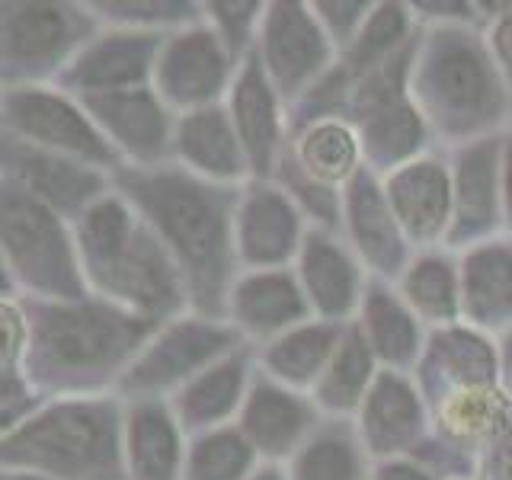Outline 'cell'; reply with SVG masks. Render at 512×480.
<instances>
[{"mask_svg":"<svg viewBox=\"0 0 512 480\" xmlns=\"http://www.w3.org/2000/svg\"><path fill=\"white\" fill-rule=\"evenodd\" d=\"M112 183L173 256L192 308L202 317L224 320L231 285L240 276L234 250L240 192L170 164L125 167Z\"/></svg>","mask_w":512,"mask_h":480,"instance_id":"cell-1","label":"cell"},{"mask_svg":"<svg viewBox=\"0 0 512 480\" xmlns=\"http://www.w3.org/2000/svg\"><path fill=\"white\" fill-rule=\"evenodd\" d=\"M26 349L23 375L29 388L58 397H87L116 384L141 346L160 327L157 320L122 311L109 301H29L23 304Z\"/></svg>","mask_w":512,"mask_h":480,"instance_id":"cell-2","label":"cell"},{"mask_svg":"<svg viewBox=\"0 0 512 480\" xmlns=\"http://www.w3.org/2000/svg\"><path fill=\"white\" fill-rule=\"evenodd\" d=\"M74 244L87 288L116 308L167 324L189 304L173 256L119 192L74 221Z\"/></svg>","mask_w":512,"mask_h":480,"instance_id":"cell-3","label":"cell"},{"mask_svg":"<svg viewBox=\"0 0 512 480\" xmlns=\"http://www.w3.org/2000/svg\"><path fill=\"white\" fill-rule=\"evenodd\" d=\"M410 100L429 132L452 144L490 138L509 112V84L484 36L464 26H436L416 42Z\"/></svg>","mask_w":512,"mask_h":480,"instance_id":"cell-4","label":"cell"},{"mask_svg":"<svg viewBox=\"0 0 512 480\" xmlns=\"http://www.w3.org/2000/svg\"><path fill=\"white\" fill-rule=\"evenodd\" d=\"M125 410L112 397H55L0 439V468L55 480H125Z\"/></svg>","mask_w":512,"mask_h":480,"instance_id":"cell-5","label":"cell"},{"mask_svg":"<svg viewBox=\"0 0 512 480\" xmlns=\"http://www.w3.org/2000/svg\"><path fill=\"white\" fill-rule=\"evenodd\" d=\"M0 256L16 288L36 301L87 298L74 231L58 212L4 176H0Z\"/></svg>","mask_w":512,"mask_h":480,"instance_id":"cell-6","label":"cell"},{"mask_svg":"<svg viewBox=\"0 0 512 480\" xmlns=\"http://www.w3.org/2000/svg\"><path fill=\"white\" fill-rule=\"evenodd\" d=\"M100 20L90 7L71 4H0V80L13 87H39L61 77Z\"/></svg>","mask_w":512,"mask_h":480,"instance_id":"cell-7","label":"cell"},{"mask_svg":"<svg viewBox=\"0 0 512 480\" xmlns=\"http://www.w3.org/2000/svg\"><path fill=\"white\" fill-rule=\"evenodd\" d=\"M240 336L228 320L215 317H173L160 324L151 340L141 346L138 356L128 362L116 391L132 400H164L189 384L208 365L240 349Z\"/></svg>","mask_w":512,"mask_h":480,"instance_id":"cell-8","label":"cell"},{"mask_svg":"<svg viewBox=\"0 0 512 480\" xmlns=\"http://www.w3.org/2000/svg\"><path fill=\"white\" fill-rule=\"evenodd\" d=\"M0 128L36 148L80 160L109 176L125 170L122 157L96 128L77 96L52 87H13L0 100Z\"/></svg>","mask_w":512,"mask_h":480,"instance_id":"cell-9","label":"cell"},{"mask_svg":"<svg viewBox=\"0 0 512 480\" xmlns=\"http://www.w3.org/2000/svg\"><path fill=\"white\" fill-rule=\"evenodd\" d=\"M237 68L240 64L231 48L202 16L199 23L164 36L154 61L151 90L170 112L183 116V112L218 106L221 96L231 90Z\"/></svg>","mask_w":512,"mask_h":480,"instance_id":"cell-10","label":"cell"},{"mask_svg":"<svg viewBox=\"0 0 512 480\" xmlns=\"http://www.w3.org/2000/svg\"><path fill=\"white\" fill-rule=\"evenodd\" d=\"M253 55L260 58L269 84L282 100H298L333 68L336 45L314 20L311 7L269 4L256 32Z\"/></svg>","mask_w":512,"mask_h":480,"instance_id":"cell-11","label":"cell"},{"mask_svg":"<svg viewBox=\"0 0 512 480\" xmlns=\"http://www.w3.org/2000/svg\"><path fill=\"white\" fill-rule=\"evenodd\" d=\"M0 176L26 189L32 199H39L61 218L74 221L93 202H100L106 192H112L109 173L36 148V144L4 132V128H0Z\"/></svg>","mask_w":512,"mask_h":480,"instance_id":"cell-12","label":"cell"},{"mask_svg":"<svg viewBox=\"0 0 512 480\" xmlns=\"http://www.w3.org/2000/svg\"><path fill=\"white\" fill-rule=\"evenodd\" d=\"M125 167H160L173 148V112L151 87L77 96Z\"/></svg>","mask_w":512,"mask_h":480,"instance_id":"cell-13","label":"cell"},{"mask_svg":"<svg viewBox=\"0 0 512 480\" xmlns=\"http://www.w3.org/2000/svg\"><path fill=\"white\" fill-rule=\"evenodd\" d=\"M304 215L292 196L269 180L240 189L234 212V250L247 269H285L304 244Z\"/></svg>","mask_w":512,"mask_h":480,"instance_id":"cell-14","label":"cell"},{"mask_svg":"<svg viewBox=\"0 0 512 480\" xmlns=\"http://www.w3.org/2000/svg\"><path fill=\"white\" fill-rule=\"evenodd\" d=\"M160 42H164V36H157V32H135V29L96 32L71 58V64L61 71L58 80L64 93L71 96L151 87Z\"/></svg>","mask_w":512,"mask_h":480,"instance_id":"cell-15","label":"cell"},{"mask_svg":"<svg viewBox=\"0 0 512 480\" xmlns=\"http://www.w3.org/2000/svg\"><path fill=\"white\" fill-rule=\"evenodd\" d=\"M340 224L346 228L349 250L368 272H375L378 279H400L413 256L407 253V237L391 212L378 173L362 167L343 186Z\"/></svg>","mask_w":512,"mask_h":480,"instance_id":"cell-16","label":"cell"},{"mask_svg":"<svg viewBox=\"0 0 512 480\" xmlns=\"http://www.w3.org/2000/svg\"><path fill=\"white\" fill-rule=\"evenodd\" d=\"M384 196L407 244L432 250L452 231V170L436 157H413L384 176Z\"/></svg>","mask_w":512,"mask_h":480,"instance_id":"cell-17","label":"cell"},{"mask_svg":"<svg viewBox=\"0 0 512 480\" xmlns=\"http://www.w3.org/2000/svg\"><path fill=\"white\" fill-rule=\"evenodd\" d=\"M295 263V279L311 304V314L330 324H352V314H359L365 298V266L349 244L324 228H314L304 234Z\"/></svg>","mask_w":512,"mask_h":480,"instance_id":"cell-18","label":"cell"},{"mask_svg":"<svg viewBox=\"0 0 512 480\" xmlns=\"http://www.w3.org/2000/svg\"><path fill=\"white\" fill-rule=\"evenodd\" d=\"M503 141L490 135L461 144L452 167V231L448 247H474L490 240V231L503 221L500 208Z\"/></svg>","mask_w":512,"mask_h":480,"instance_id":"cell-19","label":"cell"},{"mask_svg":"<svg viewBox=\"0 0 512 480\" xmlns=\"http://www.w3.org/2000/svg\"><path fill=\"white\" fill-rule=\"evenodd\" d=\"M356 432L365 455L378 461L416 452L426 436V400L416 381L407 378V372H391V368L378 372L359 407Z\"/></svg>","mask_w":512,"mask_h":480,"instance_id":"cell-20","label":"cell"},{"mask_svg":"<svg viewBox=\"0 0 512 480\" xmlns=\"http://www.w3.org/2000/svg\"><path fill=\"white\" fill-rule=\"evenodd\" d=\"M224 320L250 340H276L314 320L311 304L304 298L295 272L288 269H240L231 285Z\"/></svg>","mask_w":512,"mask_h":480,"instance_id":"cell-21","label":"cell"},{"mask_svg":"<svg viewBox=\"0 0 512 480\" xmlns=\"http://www.w3.org/2000/svg\"><path fill=\"white\" fill-rule=\"evenodd\" d=\"M317 423L320 410L311 397L285 388L263 372L253 375L247 400L237 413V429L256 448V455L269 461L292 458L317 429Z\"/></svg>","mask_w":512,"mask_h":480,"instance_id":"cell-22","label":"cell"},{"mask_svg":"<svg viewBox=\"0 0 512 480\" xmlns=\"http://www.w3.org/2000/svg\"><path fill=\"white\" fill-rule=\"evenodd\" d=\"M228 116L247 154L250 173L256 180L276 173L282 160V96L269 84L263 64L256 55L240 61L237 77L228 90Z\"/></svg>","mask_w":512,"mask_h":480,"instance_id":"cell-23","label":"cell"},{"mask_svg":"<svg viewBox=\"0 0 512 480\" xmlns=\"http://www.w3.org/2000/svg\"><path fill=\"white\" fill-rule=\"evenodd\" d=\"M170 154L180 160L183 170L218 186H231L250 173L234 122L221 103L176 116Z\"/></svg>","mask_w":512,"mask_h":480,"instance_id":"cell-24","label":"cell"},{"mask_svg":"<svg viewBox=\"0 0 512 480\" xmlns=\"http://www.w3.org/2000/svg\"><path fill=\"white\" fill-rule=\"evenodd\" d=\"M125 480H183V429L167 400H132L122 420Z\"/></svg>","mask_w":512,"mask_h":480,"instance_id":"cell-25","label":"cell"},{"mask_svg":"<svg viewBox=\"0 0 512 480\" xmlns=\"http://www.w3.org/2000/svg\"><path fill=\"white\" fill-rule=\"evenodd\" d=\"M461 317L477 333L512 330V240H484L461 260Z\"/></svg>","mask_w":512,"mask_h":480,"instance_id":"cell-26","label":"cell"},{"mask_svg":"<svg viewBox=\"0 0 512 480\" xmlns=\"http://www.w3.org/2000/svg\"><path fill=\"white\" fill-rule=\"evenodd\" d=\"M250 381H253L250 352L240 346L231 356L218 359L189 384H183L167 404L176 416V423H180V429L199 436V432L228 426L231 416L244 407Z\"/></svg>","mask_w":512,"mask_h":480,"instance_id":"cell-27","label":"cell"},{"mask_svg":"<svg viewBox=\"0 0 512 480\" xmlns=\"http://www.w3.org/2000/svg\"><path fill=\"white\" fill-rule=\"evenodd\" d=\"M292 164L308 176L311 183L336 189L346 186L352 176L365 167V151L356 125L340 116H314L304 122L295 141H288Z\"/></svg>","mask_w":512,"mask_h":480,"instance_id":"cell-28","label":"cell"},{"mask_svg":"<svg viewBox=\"0 0 512 480\" xmlns=\"http://www.w3.org/2000/svg\"><path fill=\"white\" fill-rule=\"evenodd\" d=\"M359 333L365 336L368 349L378 362H384L391 372H407L416 368L423 356V324L407 301L384 282L365 285V298L356 320Z\"/></svg>","mask_w":512,"mask_h":480,"instance_id":"cell-29","label":"cell"},{"mask_svg":"<svg viewBox=\"0 0 512 480\" xmlns=\"http://www.w3.org/2000/svg\"><path fill=\"white\" fill-rule=\"evenodd\" d=\"M346 324H330V320H308L295 330H288L276 340L263 343L260 368L263 375L285 384L292 391H311L317 378L324 375L327 362L333 359L336 346L343 340Z\"/></svg>","mask_w":512,"mask_h":480,"instance_id":"cell-30","label":"cell"},{"mask_svg":"<svg viewBox=\"0 0 512 480\" xmlns=\"http://www.w3.org/2000/svg\"><path fill=\"white\" fill-rule=\"evenodd\" d=\"M397 295L429 327H455L461 320V269L445 250H420L397 279Z\"/></svg>","mask_w":512,"mask_h":480,"instance_id":"cell-31","label":"cell"},{"mask_svg":"<svg viewBox=\"0 0 512 480\" xmlns=\"http://www.w3.org/2000/svg\"><path fill=\"white\" fill-rule=\"evenodd\" d=\"M375 378H378V359L372 356L365 336L359 333L356 320H352V324H346L343 340L336 346L333 359L327 362L324 375L311 388V400L320 413H330L333 420H340V416L352 410L359 413Z\"/></svg>","mask_w":512,"mask_h":480,"instance_id":"cell-32","label":"cell"},{"mask_svg":"<svg viewBox=\"0 0 512 480\" xmlns=\"http://www.w3.org/2000/svg\"><path fill=\"white\" fill-rule=\"evenodd\" d=\"M368 455L356 426L320 420L298 452L288 458L285 480H368Z\"/></svg>","mask_w":512,"mask_h":480,"instance_id":"cell-33","label":"cell"},{"mask_svg":"<svg viewBox=\"0 0 512 480\" xmlns=\"http://www.w3.org/2000/svg\"><path fill=\"white\" fill-rule=\"evenodd\" d=\"M260 455L237 426H218L192 436L183 458V480H247Z\"/></svg>","mask_w":512,"mask_h":480,"instance_id":"cell-34","label":"cell"},{"mask_svg":"<svg viewBox=\"0 0 512 480\" xmlns=\"http://www.w3.org/2000/svg\"><path fill=\"white\" fill-rule=\"evenodd\" d=\"M93 16L112 29H135V32H154L160 26L183 29L189 23H199L202 13L192 4H93Z\"/></svg>","mask_w":512,"mask_h":480,"instance_id":"cell-35","label":"cell"},{"mask_svg":"<svg viewBox=\"0 0 512 480\" xmlns=\"http://www.w3.org/2000/svg\"><path fill=\"white\" fill-rule=\"evenodd\" d=\"M205 13V23L212 26L221 42L231 48V55L237 61H244L247 55V45L256 39V32H260V20L266 7L263 4H208L202 7Z\"/></svg>","mask_w":512,"mask_h":480,"instance_id":"cell-36","label":"cell"},{"mask_svg":"<svg viewBox=\"0 0 512 480\" xmlns=\"http://www.w3.org/2000/svg\"><path fill=\"white\" fill-rule=\"evenodd\" d=\"M311 13L320 29L330 36V42L346 52L352 39L362 32L365 20L372 16V4H311Z\"/></svg>","mask_w":512,"mask_h":480,"instance_id":"cell-37","label":"cell"},{"mask_svg":"<svg viewBox=\"0 0 512 480\" xmlns=\"http://www.w3.org/2000/svg\"><path fill=\"white\" fill-rule=\"evenodd\" d=\"M484 42L490 48V55L496 61V68L506 77V84L512 87V4L503 7V13L490 16V26L484 32Z\"/></svg>","mask_w":512,"mask_h":480,"instance_id":"cell-38","label":"cell"},{"mask_svg":"<svg viewBox=\"0 0 512 480\" xmlns=\"http://www.w3.org/2000/svg\"><path fill=\"white\" fill-rule=\"evenodd\" d=\"M368 480H439V474L420 464L416 458L404 455V458H384L378 461Z\"/></svg>","mask_w":512,"mask_h":480,"instance_id":"cell-39","label":"cell"},{"mask_svg":"<svg viewBox=\"0 0 512 480\" xmlns=\"http://www.w3.org/2000/svg\"><path fill=\"white\" fill-rule=\"evenodd\" d=\"M484 480H512V423L500 429V436L490 442Z\"/></svg>","mask_w":512,"mask_h":480,"instance_id":"cell-40","label":"cell"},{"mask_svg":"<svg viewBox=\"0 0 512 480\" xmlns=\"http://www.w3.org/2000/svg\"><path fill=\"white\" fill-rule=\"evenodd\" d=\"M500 208L503 224L512 231V135L503 141V173H500Z\"/></svg>","mask_w":512,"mask_h":480,"instance_id":"cell-41","label":"cell"},{"mask_svg":"<svg viewBox=\"0 0 512 480\" xmlns=\"http://www.w3.org/2000/svg\"><path fill=\"white\" fill-rule=\"evenodd\" d=\"M32 410H36L32 404H23V407H0V439H4L7 432H13L16 426H20Z\"/></svg>","mask_w":512,"mask_h":480,"instance_id":"cell-42","label":"cell"},{"mask_svg":"<svg viewBox=\"0 0 512 480\" xmlns=\"http://www.w3.org/2000/svg\"><path fill=\"white\" fill-rule=\"evenodd\" d=\"M20 288H16V282H13V276H10V269H7V263H4V256H0V301H10Z\"/></svg>","mask_w":512,"mask_h":480,"instance_id":"cell-43","label":"cell"},{"mask_svg":"<svg viewBox=\"0 0 512 480\" xmlns=\"http://www.w3.org/2000/svg\"><path fill=\"white\" fill-rule=\"evenodd\" d=\"M0 480H55L36 471H16V468H0Z\"/></svg>","mask_w":512,"mask_h":480,"instance_id":"cell-44","label":"cell"},{"mask_svg":"<svg viewBox=\"0 0 512 480\" xmlns=\"http://www.w3.org/2000/svg\"><path fill=\"white\" fill-rule=\"evenodd\" d=\"M247 480H285V471H279L276 464H260Z\"/></svg>","mask_w":512,"mask_h":480,"instance_id":"cell-45","label":"cell"},{"mask_svg":"<svg viewBox=\"0 0 512 480\" xmlns=\"http://www.w3.org/2000/svg\"><path fill=\"white\" fill-rule=\"evenodd\" d=\"M506 368H503V375H506V384L512 388V330H506Z\"/></svg>","mask_w":512,"mask_h":480,"instance_id":"cell-46","label":"cell"},{"mask_svg":"<svg viewBox=\"0 0 512 480\" xmlns=\"http://www.w3.org/2000/svg\"><path fill=\"white\" fill-rule=\"evenodd\" d=\"M0 100H4V90H0Z\"/></svg>","mask_w":512,"mask_h":480,"instance_id":"cell-47","label":"cell"}]
</instances>
